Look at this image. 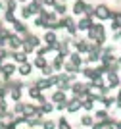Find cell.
<instances>
[{
    "mask_svg": "<svg viewBox=\"0 0 121 129\" xmlns=\"http://www.w3.org/2000/svg\"><path fill=\"white\" fill-rule=\"evenodd\" d=\"M102 102H104V106H106V108H110L111 104H113V98H102Z\"/></svg>",
    "mask_w": 121,
    "mask_h": 129,
    "instance_id": "23",
    "label": "cell"
},
{
    "mask_svg": "<svg viewBox=\"0 0 121 129\" xmlns=\"http://www.w3.org/2000/svg\"><path fill=\"white\" fill-rule=\"evenodd\" d=\"M48 50H50V46H44V48H41V50H38V54H41V56H42V54H46Z\"/></svg>",
    "mask_w": 121,
    "mask_h": 129,
    "instance_id": "27",
    "label": "cell"
},
{
    "mask_svg": "<svg viewBox=\"0 0 121 129\" xmlns=\"http://www.w3.org/2000/svg\"><path fill=\"white\" fill-rule=\"evenodd\" d=\"M94 14H96L98 17H100V19H108V17H111V16H113V14H111V12L108 10V8H106V6H98V8L94 10Z\"/></svg>",
    "mask_w": 121,
    "mask_h": 129,
    "instance_id": "2",
    "label": "cell"
},
{
    "mask_svg": "<svg viewBox=\"0 0 121 129\" xmlns=\"http://www.w3.org/2000/svg\"><path fill=\"white\" fill-rule=\"evenodd\" d=\"M14 27H16V31H19V33L25 31V25H23L21 21H14Z\"/></svg>",
    "mask_w": 121,
    "mask_h": 129,
    "instance_id": "20",
    "label": "cell"
},
{
    "mask_svg": "<svg viewBox=\"0 0 121 129\" xmlns=\"http://www.w3.org/2000/svg\"><path fill=\"white\" fill-rule=\"evenodd\" d=\"M56 12H58V14H63V12H65V6H63V4H58V6H56Z\"/></svg>",
    "mask_w": 121,
    "mask_h": 129,
    "instance_id": "26",
    "label": "cell"
},
{
    "mask_svg": "<svg viewBox=\"0 0 121 129\" xmlns=\"http://www.w3.org/2000/svg\"><path fill=\"white\" fill-rule=\"evenodd\" d=\"M29 94L33 98H41V89H29Z\"/></svg>",
    "mask_w": 121,
    "mask_h": 129,
    "instance_id": "19",
    "label": "cell"
},
{
    "mask_svg": "<svg viewBox=\"0 0 121 129\" xmlns=\"http://www.w3.org/2000/svg\"><path fill=\"white\" fill-rule=\"evenodd\" d=\"M113 29H121V14L113 16Z\"/></svg>",
    "mask_w": 121,
    "mask_h": 129,
    "instance_id": "13",
    "label": "cell"
},
{
    "mask_svg": "<svg viewBox=\"0 0 121 129\" xmlns=\"http://www.w3.org/2000/svg\"><path fill=\"white\" fill-rule=\"evenodd\" d=\"M71 64H75L77 68L81 66V56H79V52H75V54H71Z\"/></svg>",
    "mask_w": 121,
    "mask_h": 129,
    "instance_id": "14",
    "label": "cell"
},
{
    "mask_svg": "<svg viewBox=\"0 0 121 129\" xmlns=\"http://www.w3.org/2000/svg\"><path fill=\"white\" fill-rule=\"evenodd\" d=\"M92 102H94V100H92V98H87V100H85V102H83V106L85 108H87V110H92V106H94V104H92Z\"/></svg>",
    "mask_w": 121,
    "mask_h": 129,
    "instance_id": "18",
    "label": "cell"
},
{
    "mask_svg": "<svg viewBox=\"0 0 121 129\" xmlns=\"http://www.w3.org/2000/svg\"><path fill=\"white\" fill-rule=\"evenodd\" d=\"M44 41H46V43H50V46H52V44H56V35H54L52 31H48L46 35H44Z\"/></svg>",
    "mask_w": 121,
    "mask_h": 129,
    "instance_id": "10",
    "label": "cell"
},
{
    "mask_svg": "<svg viewBox=\"0 0 121 129\" xmlns=\"http://www.w3.org/2000/svg\"><path fill=\"white\" fill-rule=\"evenodd\" d=\"M52 100H54V102H58V104H63V102H65V92H63V91H56V92H54V96H52Z\"/></svg>",
    "mask_w": 121,
    "mask_h": 129,
    "instance_id": "6",
    "label": "cell"
},
{
    "mask_svg": "<svg viewBox=\"0 0 121 129\" xmlns=\"http://www.w3.org/2000/svg\"><path fill=\"white\" fill-rule=\"evenodd\" d=\"M90 50V44L87 41H79L77 43V52H89Z\"/></svg>",
    "mask_w": 121,
    "mask_h": 129,
    "instance_id": "8",
    "label": "cell"
},
{
    "mask_svg": "<svg viewBox=\"0 0 121 129\" xmlns=\"http://www.w3.org/2000/svg\"><path fill=\"white\" fill-rule=\"evenodd\" d=\"M2 71H4V75H12L16 71V68L14 66H2Z\"/></svg>",
    "mask_w": 121,
    "mask_h": 129,
    "instance_id": "16",
    "label": "cell"
},
{
    "mask_svg": "<svg viewBox=\"0 0 121 129\" xmlns=\"http://www.w3.org/2000/svg\"><path fill=\"white\" fill-rule=\"evenodd\" d=\"M12 96H14V98H16V100H17V98L21 96V92H19V89H14V91H12Z\"/></svg>",
    "mask_w": 121,
    "mask_h": 129,
    "instance_id": "25",
    "label": "cell"
},
{
    "mask_svg": "<svg viewBox=\"0 0 121 129\" xmlns=\"http://www.w3.org/2000/svg\"><path fill=\"white\" fill-rule=\"evenodd\" d=\"M119 129H121V123H119Z\"/></svg>",
    "mask_w": 121,
    "mask_h": 129,
    "instance_id": "30",
    "label": "cell"
},
{
    "mask_svg": "<svg viewBox=\"0 0 121 129\" xmlns=\"http://www.w3.org/2000/svg\"><path fill=\"white\" fill-rule=\"evenodd\" d=\"M92 129H104V127H102V123H94V125H92Z\"/></svg>",
    "mask_w": 121,
    "mask_h": 129,
    "instance_id": "29",
    "label": "cell"
},
{
    "mask_svg": "<svg viewBox=\"0 0 121 129\" xmlns=\"http://www.w3.org/2000/svg\"><path fill=\"white\" fill-rule=\"evenodd\" d=\"M10 44L14 46V48H17V46L21 44V39L19 37H10Z\"/></svg>",
    "mask_w": 121,
    "mask_h": 129,
    "instance_id": "17",
    "label": "cell"
},
{
    "mask_svg": "<svg viewBox=\"0 0 121 129\" xmlns=\"http://www.w3.org/2000/svg\"><path fill=\"white\" fill-rule=\"evenodd\" d=\"M41 112H52V106H50V104H42V108H41Z\"/></svg>",
    "mask_w": 121,
    "mask_h": 129,
    "instance_id": "24",
    "label": "cell"
},
{
    "mask_svg": "<svg viewBox=\"0 0 121 129\" xmlns=\"http://www.w3.org/2000/svg\"><path fill=\"white\" fill-rule=\"evenodd\" d=\"M89 37L92 39V41H96V44H102V43H104V39H106L104 27H102V25H92L89 29Z\"/></svg>",
    "mask_w": 121,
    "mask_h": 129,
    "instance_id": "1",
    "label": "cell"
},
{
    "mask_svg": "<svg viewBox=\"0 0 121 129\" xmlns=\"http://www.w3.org/2000/svg\"><path fill=\"white\" fill-rule=\"evenodd\" d=\"M85 8H87V4H85L83 0H79V2H75L73 12H75V14H83V12H85Z\"/></svg>",
    "mask_w": 121,
    "mask_h": 129,
    "instance_id": "9",
    "label": "cell"
},
{
    "mask_svg": "<svg viewBox=\"0 0 121 129\" xmlns=\"http://www.w3.org/2000/svg\"><path fill=\"white\" fill-rule=\"evenodd\" d=\"M81 123L87 125V127H92V125H94V121H92V118H90V116H85V118L81 119Z\"/></svg>",
    "mask_w": 121,
    "mask_h": 129,
    "instance_id": "15",
    "label": "cell"
},
{
    "mask_svg": "<svg viewBox=\"0 0 121 129\" xmlns=\"http://www.w3.org/2000/svg\"><path fill=\"white\" fill-rule=\"evenodd\" d=\"M14 58H16L17 62H19V64H25V54H16Z\"/></svg>",
    "mask_w": 121,
    "mask_h": 129,
    "instance_id": "22",
    "label": "cell"
},
{
    "mask_svg": "<svg viewBox=\"0 0 121 129\" xmlns=\"http://www.w3.org/2000/svg\"><path fill=\"white\" fill-rule=\"evenodd\" d=\"M44 129H54V123L52 121H46V123H44Z\"/></svg>",
    "mask_w": 121,
    "mask_h": 129,
    "instance_id": "28",
    "label": "cell"
},
{
    "mask_svg": "<svg viewBox=\"0 0 121 129\" xmlns=\"http://www.w3.org/2000/svg\"><path fill=\"white\" fill-rule=\"evenodd\" d=\"M35 46H38V39L35 37V35H29L27 41H25V50H27V52H31Z\"/></svg>",
    "mask_w": 121,
    "mask_h": 129,
    "instance_id": "3",
    "label": "cell"
},
{
    "mask_svg": "<svg viewBox=\"0 0 121 129\" xmlns=\"http://www.w3.org/2000/svg\"><path fill=\"white\" fill-rule=\"evenodd\" d=\"M81 106H83V102H81L79 98H73L71 102H67V106H65V108H67L69 112H77V110H79Z\"/></svg>",
    "mask_w": 121,
    "mask_h": 129,
    "instance_id": "4",
    "label": "cell"
},
{
    "mask_svg": "<svg viewBox=\"0 0 121 129\" xmlns=\"http://www.w3.org/2000/svg\"><path fill=\"white\" fill-rule=\"evenodd\" d=\"M90 27H92V21H90V17H85V19H81V21H79V27H77V29H83V31H89Z\"/></svg>",
    "mask_w": 121,
    "mask_h": 129,
    "instance_id": "7",
    "label": "cell"
},
{
    "mask_svg": "<svg viewBox=\"0 0 121 129\" xmlns=\"http://www.w3.org/2000/svg\"><path fill=\"white\" fill-rule=\"evenodd\" d=\"M29 71H31V66H29V64H21V68H19L21 75H29Z\"/></svg>",
    "mask_w": 121,
    "mask_h": 129,
    "instance_id": "12",
    "label": "cell"
},
{
    "mask_svg": "<svg viewBox=\"0 0 121 129\" xmlns=\"http://www.w3.org/2000/svg\"><path fill=\"white\" fill-rule=\"evenodd\" d=\"M108 79H110V89L119 85V77L115 75V71H108Z\"/></svg>",
    "mask_w": 121,
    "mask_h": 129,
    "instance_id": "5",
    "label": "cell"
},
{
    "mask_svg": "<svg viewBox=\"0 0 121 129\" xmlns=\"http://www.w3.org/2000/svg\"><path fill=\"white\" fill-rule=\"evenodd\" d=\"M96 118L100 119V123H104V121H110V118H108V112H104V110L96 114Z\"/></svg>",
    "mask_w": 121,
    "mask_h": 129,
    "instance_id": "11",
    "label": "cell"
},
{
    "mask_svg": "<svg viewBox=\"0 0 121 129\" xmlns=\"http://www.w3.org/2000/svg\"><path fill=\"white\" fill-rule=\"evenodd\" d=\"M35 66H38V68H46V62H44V58H37V60H35Z\"/></svg>",
    "mask_w": 121,
    "mask_h": 129,
    "instance_id": "21",
    "label": "cell"
}]
</instances>
